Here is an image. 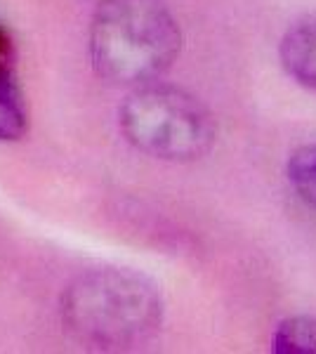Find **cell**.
<instances>
[{
	"instance_id": "obj_1",
	"label": "cell",
	"mask_w": 316,
	"mask_h": 354,
	"mask_svg": "<svg viewBox=\"0 0 316 354\" xmlns=\"http://www.w3.org/2000/svg\"><path fill=\"white\" fill-rule=\"evenodd\" d=\"M163 300L151 279L132 270L80 274L62 298V322L90 350H130L160 326Z\"/></svg>"
},
{
	"instance_id": "obj_2",
	"label": "cell",
	"mask_w": 316,
	"mask_h": 354,
	"mask_svg": "<svg viewBox=\"0 0 316 354\" xmlns=\"http://www.w3.org/2000/svg\"><path fill=\"white\" fill-rule=\"evenodd\" d=\"M182 50V31L160 0H104L90 28V57L102 78L145 85L163 76Z\"/></svg>"
},
{
	"instance_id": "obj_3",
	"label": "cell",
	"mask_w": 316,
	"mask_h": 354,
	"mask_svg": "<svg viewBox=\"0 0 316 354\" xmlns=\"http://www.w3.org/2000/svg\"><path fill=\"white\" fill-rule=\"evenodd\" d=\"M120 133L137 151L163 161H196L215 145L210 111L168 83L137 85L120 104Z\"/></svg>"
},
{
	"instance_id": "obj_4",
	"label": "cell",
	"mask_w": 316,
	"mask_h": 354,
	"mask_svg": "<svg viewBox=\"0 0 316 354\" xmlns=\"http://www.w3.org/2000/svg\"><path fill=\"white\" fill-rule=\"evenodd\" d=\"M279 59L292 81L316 93V15L300 17L286 28Z\"/></svg>"
},
{
	"instance_id": "obj_5",
	"label": "cell",
	"mask_w": 316,
	"mask_h": 354,
	"mask_svg": "<svg viewBox=\"0 0 316 354\" xmlns=\"http://www.w3.org/2000/svg\"><path fill=\"white\" fill-rule=\"evenodd\" d=\"M272 350L279 354H316V319L288 317L279 324L272 338Z\"/></svg>"
},
{
	"instance_id": "obj_6",
	"label": "cell",
	"mask_w": 316,
	"mask_h": 354,
	"mask_svg": "<svg viewBox=\"0 0 316 354\" xmlns=\"http://www.w3.org/2000/svg\"><path fill=\"white\" fill-rule=\"evenodd\" d=\"M290 187L312 210H316V145L297 147L286 165Z\"/></svg>"
},
{
	"instance_id": "obj_7",
	"label": "cell",
	"mask_w": 316,
	"mask_h": 354,
	"mask_svg": "<svg viewBox=\"0 0 316 354\" xmlns=\"http://www.w3.org/2000/svg\"><path fill=\"white\" fill-rule=\"evenodd\" d=\"M26 133V111L15 76H0V140H19Z\"/></svg>"
},
{
	"instance_id": "obj_8",
	"label": "cell",
	"mask_w": 316,
	"mask_h": 354,
	"mask_svg": "<svg viewBox=\"0 0 316 354\" xmlns=\"http://www.w3.org/2000/svg\"><path fill=\"white\" fill-rule=\"evenodd\" d=\"M0 76H15V45L3 26H0Z\"/></svg>"
}]
</instances>
